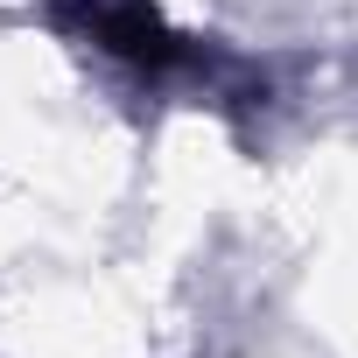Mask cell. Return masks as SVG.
Returning <instances> with one entry per match:
<instances>
[{"instance_id":"obj_1","label":"cell","mask_w":358,"mask_h":358,"mask_svg":"<svg viewBox=\"0 0 358 358\" xmlns=\"http://www.w3.org/2000/svg\"><path fill=\"white\" fill-rule=\"evenodd\" d=\"M78 15H85V29L99 36V50H113V57H127V64H148V71L183 64V36H176L148 0H78Z\"/></svg>"}]
</instances>
